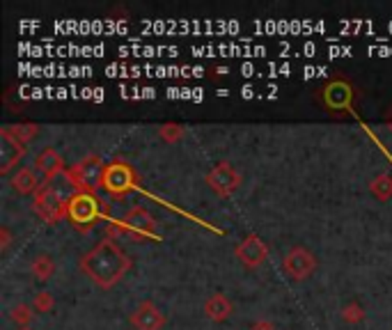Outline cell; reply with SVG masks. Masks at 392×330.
I'll use <instances>...</instances> for the list:
<instances>
[{
	"instance_id": "cell-26",
	"label": "cell",
	"mask_w": 392,
	"mask_h": 330,
	"mask_svg": "<svg viewBox=\"0 0 392 330\" xmlns=\"http://www.w3.org/2000/svg\"><path fill=\"white\" fill-rule=\"evenodd\" d=\"M19 330H33V328H19Z\"/></svg>"
},
{
	"instance_id": "cell-19",
	"label": "cell",
	"mask_w": 392,
	"mask_h": 330,
	"mask_svg": "<svg viewBox=\"0 0 392 330\" xmlns=\"http://www.w3.org/2000/svg\"><path fill=\"white\" fill-rule=\"evenodd\" d=\"M10 317L19 328H30V321H33V317H35V308H33V305H26V303L14 305Z\"/></svg>"
},
{
	"instance_id": "cell-15",
	"label": "cell",
	"mask_w": 392,
	"mask_h": 330,
	"mask_svg": "<svg viewBox=\"0 0 392 330\" xmlns=\"http://www.w3.org/2000/svg\"><path fill=\"white\" fill-rule=\"evenodd\" d=\"M10 183L19 195H37L44 181H39L35 170H30V167H19V170L12 174Z\"/></svg>"
},
{
	"instance_id": "cell-16",
	"label": "cell",
	"mask_w": 392,
	"mask_h": 330,
	"mask_svg": "<svg viewBox=\"0 0 392 330\" xmlns=\"http://www.w3.org/2000/svg\"><path fill=\"white\" fill-rule=\"evenodd\" d=\"M30 273H33V278L37 283H49L55 273V262L51 260V255H46V253L37 255L33 264H30Z\"/></svg>"
},
{
	"instance_id": "cell-13",
	"label": "cell",
	"mask_w": 392,
	"mask_h": 330,
	"mask_svg": "<svg viewBox=\"0 0 392 330\" xmlns=\"http://www.w3.org/2000/svg\"><path fill=\"white\" fill-rule=\"evenodd\" d=\"M351 99H354V92H351V85L344 83V80H333V83L324 90L326 106L333 108V110L351 108Z\"/></svg>"
},
{
	"instance_id": "cell-23",
	"label": "cell",
	"mask_w": 392,
	"mask_h": 330,
	"mask_svg": "<svg viewBox=\"0 0 392 330\" xmlns=\"http://www.w3.org/2000/svg\"><path fill=\"white\" fill-rule=\"evenodd\" d=\"M10 243H12V232L7 225H3V227H0V250L5 253L7 248H10Z\"/></svg>"
},
{
	"instance_id": "cell-25",
	"label": "cell",
	"mask_w": 392,
	"mask_h": 330,
	"mask_svg": "<svg viewBox=\"0 0 392 330\" xmlns=\"http://www.w3.org/2000/svg\"><path fill=\"white\" fill-rule=\"evenodd\" d=\"M243 96H246V99H250V96H252V87H243Z\"/></svg>"
},
{
	"instance_id": "cell-24",
	"label": "cell",
	"mask_w": 392,
	"mask_h": 330,
	"mask_svg": "<svg viewBox=\"0 0 392 330\" xmlns=\"http://www.w3.org/2000/svg\"><path fill=\"white\" fill-rule=\"evenodd\" d=\"M250 330H276V326L271 324V321H255Z\"/></svg>"
},
{
	"instance_id": "cell-8",
	"label": "cell",
	"mask_w": 392,
	"mask_h": 330,
	"mask_svg": "<svg viewBox=\"0 0 392 330\" xmlns=\"http://www.w3.org/2000/svg\"><path fill=\"white\" fill-rule=\"evenodd\" d=\"M282 271L289 276L292 280H308L312 273L317 271V257L312 255L308 248H292L289 253L285 255V260H282Z\"/></svg>"
},
{
	"instance_id": "cell-5",
	"label": "cell",
	"mask_w": 392,
	"mask_h": 330,
	"mask_svg": "<svg viewBox=\"0 0 392 330\" xmlns=\"http://www.w3.org/2000/svg\"><path fill=\"white\" fill-rule=\"evenodd\" d=\"M106 165L99 154L85 156L81 163H76L74 167H67V177L71 183L78 188V193H94V188L101 186V177Z\"/></svg>"
},
{
	"instance_id": "cell-20",
	"label": "cell",
	"mask_w": 392,
	"mask_h": 330,
	"mask_svg": "<svg viewBox=\"0 0 392 330\" xmlns=\"http://www.w3.org/2000/svg\"><path fill=\"white\" fill-rule=\"evenodd\" d=\"M55 305V299L51 296V292H39L35 294V301H33V308L39 315H46V312H51Z\"/></svg>"
},
{
	"instance_id": "cell-11",
	"label": "cell",
	"mask_w": 392,
	"mask_h": 330,
	"mask_svg": "<svg viewBox=\"0 0 392 330\" xmlns=\"http://www.w3.org/2000/svg\"><path fill=\"white\" fill-rule=\"evenodd\" d=\"M26 156V144L14 140L5 128H0V174H7Z\"/></svg>"
},
{
	"instance_id": "cell-12",
	"label": "cell",
	"mask_w": 392,
	"mask_h": 330,
	"mask_svg": "<svg viewBox=\"0 0 392 330\" xmlns=\"http://www.w3.org/2000/svg\"><path fill=\"white\" fill-rule=\"evenodd\" d=\"M35 167H37V172L44 174V181L55 179V177H60L67 170L65 160H62V156L55 151V147H44L42 151H39L37 158H35Z\"/></svg>"
},
{
	"instance_id": "cell-14",
	"label": "cell",
	"mask_w": 392,
	"mask_h": 330,
	"mask_svg": "<svg viewBox=\"0 0 392 330\" xmlns=\"http://www.w3.org/2000/svg\"><path fill=\"white\" fill-rule=\"evenodd\" d=\"M232 312H234V305L227 299L225 294H213L206 299L204 303V315L209 317L216 324H223V321H227L232 317Z\"/></svg>"
},
{
	"instance_id": "cell-18",
	"label": "cell",
	"mask_w": 392,
	"mask_h": 330,
	"mask_svg": "<svg viewBox=\"0 0 392 330\" xmlns=\"http://www.w3.org/2000/svg\"><path fill=\"white\" fill-rule=\"evenodd\" d=\"M370 190L374 193V197H379V200H390L392 197V177L390 174H379V177H374V181L370 183Z\"/></svg>"
},
{
	"instance_id": "cell-7",
	"label": "cell",
	"mask_w": 392,
	"mask_h": 330,
	"mask_svg": "<svg viewBox=\"0 0 392 330\" xmlns=\"http://www.w3.org/2000/svg\"><path fill=\"white\" fill-rule=\"evenodd\" d=\"M206 186H209L216 195L220 197H232L241 186V174L234 170V165L227 160L216 163L209 172H206Z\"/></svg>"
},
{
	"instance_id": "cell-2",
	"label": "cell",
	"mask_w": 392,
	"mask_h": 330,
	"mask_svg": "<svg viewBox=\"0 0 392 330\" xmlns=\"http://www.w3.org/2000/svg\"><path fill=\"white\" fill-rule=\"evenodd\" d=\"M78 193V188L71 183L67 177V170L55 179H49L42 183V188L35 195L33 211L42 218L44 223H58L62 218H67L69 202Z\"/></svg>"
},
{
	"instance_id": "cell-10",
	"label": "cell",
	"mask_w": 392,
	"mask_h": 330,
	"mask_svg": "<svg viewBox=\"0 0 392 330\" xmlns=\"http://www.w3.org/2000/svg\"><path fill=\"white\" fill-rule=\"evenodd\" d=\"M131 326L135 330H163L165 315L151 301H142L138 303V308L133 310Z\"/></svg>"
},
{
	"instance_id": "cell-3",
	"label": "cell",
	"mask_w": 392,
	"mask_h": 330,
	"mask_svg": "<svg viewBox=\"0 0 392 330\" xmlns=\"http://www.w3.org/2000/svg\"><path fill=\"white\" fill-rule=\"evenodd\" d=\"M99 188L103 193H108V195H113V197H124L126 193L138 188V174H135V170L129 163L113 160V163H108L106 170H103Z\"/></svg>"
},
{
	"instance_id": "cell-17",
	"label": "cell",
	"mask_w": 392,
	"mask_h": 330,
	"mask_svg": "<svg viewBox=\"0 0 392 330\" xmlns=\"http://www.w3.org/2000/svg\"><path fill=\"white\" fill-rule=\"evenodd\" d=\"M5 131L21 144H28L30 140L39 135V126L37 124H12V126H5Z\"/></svg>"
},
{
	"instance_id": "cell-6",
	"label": "cell",
	"mask_w": 392,
	"mask_h": 330,
	"mask_svg": "<svg viewBox=\"0 0 392 330\" xmlns=\"http://www.w3.org/2000/svg\"><path fill=\"white\" fill-rule=\"evenodd\" d=\"M117 225H119V232H122V234H129L133 241H158L154 216L142 207H133L129 213H124L122 218L117 220Z\"/></svg>"
},
{
	"instance_id": "cell-9",
	"label": "cell",
	"mask_w": 392,
	"mask_h": 330,
	"mask_svg": "<svg viewBox=\"0 0 392 330\" xmlns=\"http://www.w3.org/2000/svg\"><path fill=\"white\" fill-rule=\"evenodd\" d=\"M234 255L239 257V262L243 264V267L248 269H257L262 267L264 262H266V257H269V246L264 243V241L259 237H246L241 243L236 246V250Z\"/></svg>"
},
{
	"instance_id": "cell-1",
	"label": "cell",
	"mask_w": 392,
	"mask_h": 330,
	"mask_svg": "<svg viewBox=\"0 0 392 330\" xmlns=\"http://www.w3.org/2000/svg\"><path fill=\"white\" fill-rule=\"evenodd\" d=\"M81 269L94 285L110 289L131 271V260L113 239H103L81 257Z\"/></svg>"
},
{
	"instance_id": "cell-4",
	"label": "cell",
	"mask_w": 392,
	"mask_h": 330,
	"mask_svg": "<svg viewBox=\"0 0 392 330\" xmlns=\"http://www.w3.org/2000/svg\"><path fill=\"white\" fill-rule=\"evenodd\" d=\"M67 218L76 230H92L101 220V202L94 197V193H76L69 202Z\"/></svg>"
},
{
	"instance_id": "cell-22",
	"label": "cell",
	"mask_w": 392,
	"mask_h": 330,
	"mask_svg": "<svg viewBox=\"0 0 392 330\" xmlns=\"http://www.w3.org/2000/svg\"><path fill=\"white\" fill-rule=\"evenodd\" d=\"M342 317L344 321H349V324H360V321L365 319V310L360 308L358 303H349L347 308L342 310Z\"/></svg>"
},
{
	"instance_id": "cell-21",
	"label": "cell",
	"mask_w": 392,
	"mask_h": 330,
	"mask_svg": "<svg viewBox=\"0 0 392 330\" xmlns=\"http://www.w3.org/2000/svg\"><path fill=\"white\" fill-rule=\"evenodd\" d=\"M158 135H161L165 142H179V140L183 138V128H181L179 124L170 122V124H163V126H161V131H158Z\"/></svg>"
}]
</instances>
